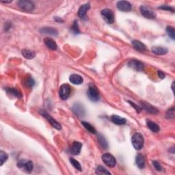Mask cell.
I'll return each mask as SVG.
<instances>
[{"label": "cell", "instance_id": "6da1fadb", "mask_svg": "<svg viewBox=\"0 0 175 175\" xmlns=\"http://www.w3.org/2000/svg\"><path fill=\"white\" fill-rule=\"evenodd\" d=\"M132 144H133L135 149L141 150L143 148L144 140L142 135L139 133H136L133 135L131 139Z\"/></svg>", "mask_w": 175, "mask_h": 175}, {"label": "cell", "instance_id": "7a4b0ae2", "mask_svg": "<svg viewBox=\"0 0 175 175\" xmlns=\"http://www.w3.org/2000/svg\"><path fill=\"white\" fill-rule=\"evenodd\" d=\"M87 95L92 101H97L99 99V91L95 85L90 84L87 91Z\"/></svg>", "mask_w": 175, "mask_h": 175}, {"label": "cell", "instance_id": "3957f363", "mask_svg": "<svg viewBox=\"0 0 175 175\" xmlns=\"http://www.w3.org/2000/svg\"><path fill=\"white\" fill-rule=\"evenodd\" d=\"M101 16H103V19L108 24H111V23H113V21H114V15H113V13L112 10L110 9H103V10H101Z\"/></svg>", "mask_w": 175, "mask_h": 175}, {"label": "cell", "instance_id": "277c9868", "mask_svg": "<svg viewBox=\"0 0 175 175\" xmlns=\"http://www.w3.org/2000/svg\"><path fill=\"white\" fill-rule=\"evenodd\" d=\"M40 113H41V114L42 116L45 118V119L47 120V121H48L49 123L51 125L52 127H54V128H56V129H58V130L62 129L61 125L58 122H57L55 119H53V118H52L51 116L46 112V111L41 110L40 111Z\"/></svg>", "mask_w": 175, "mask_h": 175}, {"label": "cell", "instance_id": "5b68a950", "mask_svg": "<svg viewBox=\"0 0 175 175\" xmlns=\"http://www.w3.org/2000/svg\"><path fill=\"white\" fill-rule=\"evenodd\" d=\"M139 10H140V13L142 16L146 19H153L157 16V15L154 11L145 6H141L140 8H139Z\"/></svg>", "mask_w": 175, "mask_h": 175}, {"label": "cell", "instance_id": "8992f818", "mask_svg": "<svg viewBox=\"0 0 175 175\" xmlns=\"http://www.w3.org/2000/svg\"><path fill=\"white\" fill-rule=\"evenodd\" d=\"M102 160L104 164L110 168H113L116 164L115 157L110 153H105L102 156Z\"/></svg>", "mask_w": 175, "mask_h": 175}, {"label": "cell", "instance_id": "52a82bcc", "mask_svg": "<svg viewBox=\"0 0 175 175\" xmlns=\"http://www.w3.org/2000/svg\"><path fill=\"white\" fill-rule=\"evenodd\" d=\"M19 7L25 12H32L34 10V4L31 1L21 0L18 2Z\"/></svg>", "mask_w": 175, "mask_h": 175}, {"label": "cell", "instance_id": "ba28073f", "mask_svg": "<svg viewBox=\"0 0 175 175\" xmlns=\"http://www.w3.org/2000/svg\"><path fill=\"white\" fill-rule=\"evenodd\" d=\"M17 166L19 168H23L24 171L27 173H31L33 170V163L31 161L21 160L18 162Z\"/></svg>", "mask_w": 175, "mask_h": 175}, {"label": "cell", "instance_id": "9c48e42d", "mask_svg": "<svg viewBox=\"0 0 175 175\" xmlns=\"http://www.w3.org/2000/svg\"><path fill=\"white\" fill-rule=\"evenodd\" d=\"M70 94V87L68 84H63L61 86L59 91V95L62 100H66L69 97Z\"/></svg>", "mask_w": 175, "mask_h": 175}, {"label": "cell", "instance_id": "30bf717a", "mask_svg": "<svg viewBox=\"0 0 175 175\" xmlns=\"http://www.w3.org/2000/svg\"><path fill=\"white\" fill-rule=\"evenodd\" d=\"M117 8L119 10L122 12H129L131 10L132 5L127 1H119L117 2L116 4Z\"/></svg>", "mask_w": 175, "mask_h": 175}, {"label": "cell", "instance_id": "8fae6325", "mask_svg": "<svg viewBox=\"0 0 175 175\" xmlns=\"http://www.w3.org/2000/svg\"><path fill=\"white\" fill-rule=\"evenodd\" d=\"M128 65L129 67L133 68V69L137 70V71H141V70L144 69V64L140 62V61L137 60H130L128 63Z\"/></svg>", "mask_w": 175, "mask_h": 175}, {"label": "cell", "instance_id": "7c38bea8", "mask_svg": "<svg viewBox=\"0 0 175 175\" xmlns=\"http://www.w3.org/2000/svg\"><path fill=\"white\" fill-rule=\"evenodd\" d=\"M73 111L77 116H84L85 115L84 108L81 103H75L73 107Z\"/></svg>", "mask_w": 175, "mask_h": 175}, {"label": "cell", "instance_id": "4fadbf2b", "mask_svg": "<svg viewBox=\"0 0 175 175\" xmlns=\"http://www.w3.org/2000/svg\"><path fill=\"white\" fill-rule=\"evenodd\" d=\"M140 105L142 106L141 108L145 110L146 112L153 113V114H156V113H158V110L157 109L151 105L150 103L144 102V101H140Z\"/></svg>", "mask_w": 175, "mask_h": 175}, {"label": "cell", "instance_id": "5bb4252c", "mask_svg": "<svg viewBox=\"0 0 175 175\" xmlns=\"http://www.w3.org/2000/svg\"><path fill=\"white\" fill-rule=\"evenodd\" d=\"M82 146V144L81 142H74L73 143L72 146H70V153L74 155H77L78 154H79V153L81 152Z\"/></svg>", "mask_w": 175, "mask_h": 175}, {"label": "cell", "instance_id": "9a60e30c", "mask_svg": "<svg viewBox=\"0 0 175 175\" xmlns=\"http://www.w3.org/2000/svg\"><path fill=\"white\" fill-rule=\"evenodd\" d=\"M42 34H49L51 36H58V32L57 31V30L55 28L51 27H42V29L40 30Z\"/></svg>", "mask_w": 175, "mask_h": 175}, {"label": "cell", "instance_id": "2e32d148", "mask_svg": "<svg viewBox=\"0 0 175 175\" xmlns=\"http://www.w3.org/2000/svg\"><path fill=\"white\" fill-rule=\"evenodd\" d=\"M90 8V4H84V5L80 7L79 10H78V16H79V18L84 19L86 15L87 11L89 10Z\"/></svg>", "mask_w": 175, "mask_h": 175}, {"label": "cell", "instance_id": "e0dca14e", "mask_svg": "<svg viewBox=\"0 0 175 175\" xmlns=\"http://www.w3.org/2000/svg\"><path fill=\"white\" fill-rule=\"evenodd\" d=\"M132 44H133V47H134V48L138 51L144 52L146 50V47L145 44L139 41H136V40H135V41L132 42Z\"/></svg>", "mask_w": 175, "mask_h": 175}, {"label": "cell", "instance_id": "ac0fdd59", "mask_svg": "<svg viewBox=\"0 0 175 175\" xmlns=\"http://www.w3.org/2000/svg\"><path fill=\"white\" fill-rule=\"evenodd\" d=\"M70 82L73 84L79 85L83 83V78L82 76L77 74H73L69 77Z\"/></svg>", "mask_w": 175, "mask_h": 175}, {"label": "cell", "instance_id": "d6986e66", "mask_svg": "<svg viewBox=\"0 0 175 175\" xmlns=\"http://www.w3.org/2000/svg\"><path fill=\"white\" fill-rule=\"evenodd\" d=\"M44 42L45 45L48 47L49 49H51V50H56L57 49L56 42L52 39H50V38H46V39H44Z\"/></svg>", "mask_w": 175, "mask_h": 175}, {"label": "cell", "instance_id": "ffe728a7", "mask_svg": "<svg viewBox=\"0 0 175 175\" xmlns=\"http://www.w3.org/2000/svg\"><path fill=\"white\" fill-rule=\"evenodd\" d=\"M111 120L113 122V123L118 125H122L126 123V119H124V118H122L119 116L117 115H113L112 117H111Z\"/></svg>", "mask_w": 175, "mask_h": 175}, {"label": "cell", "instance_id": "44dd1931", "mask_svg": "<svg viewBox=\"0 0 175 175\" xmlns=\"http://www.w3.org/2000/svg\"><path fill=\"white\" fill-rule=\"evenodd\" d=\"M152 51L156 55L163 56L168 53V49L162 47H152Z\"/></svg>", "mask_w": 175, "mask_h": 175}, {"label": "cell", "instance_id": "7402d4cb", "mask_svg": "<svg viewBox=\"0 0 175 175\" xmlns=\"http://www.w3.org/2000/svg\"><path fill=\"white\" fill-rule=\"evenodd\" d=\"M21 53H22L23 57L26 59H28V60H32V59H33L36 56V53L34 51L30 50V49H23Z\"/></svg>", "mask_w": 175, "mask_h": 175}, {"label": "cell", "instance_id": "603a6c76", "mask_svg": "<svg viewBox=\"0 0 175 175\" xmlns=\"http://www.w3.org/2000/svg\"><path fill=\"white\" fill-rule=\"evenodd\" d=\"M136 162L139 168L142 169L145 167V160L142 155L141 154H138L136 157Z\"/></svg>", "mask_w": 175, "mask_h": 175}, {"label": "cell", "instance_id": "cb8c5ba5", "mask_svg": "<svg viewBox=\"0 0 175 175\" xmlns=\"http://www.w3.org/2000/svg\"><path fill=\"white\" fill-rule=\"evenodd\" d=\"M147 126L148 128L150 129L151 131H152L154 133H157L159 131V127L157 124H156L155 122L151 121V120H147Z\"/></svg>", "mask_w": 175, "mask_h": 175}, {"label": "cell", "instance_id": "d4e9b609", "mask_svg": "<svg viewBox=\"0 0 175 175\" xmlns=\"http://www.w3.org/2000/svg\"><path fill=\"white\" fill-rule=\"evenodd\" d=\"M82 124L83 125V126H84L85 128H86L88 131L90 133H93V134H95L96 133V131L94 127L93 126V125H91L89 123V122H85V121H82Z\"/></svg>", "mask_w": 175, "mask_h": 175}, {"label": "cell", "instance_id": "484cf974", "mask_svg": "<svg viewBox=\"0 0 175 175\" xmlns=\"http://www.w3.org/2000/svg\"><path fill=\"white\" fill-rule=\"evenodd\" d=\"M98 141L99 143L100 144V145L102 146L103 148H105V149H107L108 148V142L106 141L105 138L102 136V135L99 134L98 136Z\"/></svg>", "mask_w": 175, "mask_h": 175}, {"label": "cell", "instance_id": "4316f807", "mask_svg": "<svg viewBox=\"0 0 175 175\" xmlns=\"http://www.w3.org/2000/svg\"><path fill=\"white\" fill-rule=\"evenodd\" d=\"M96 173L97 174H108V175H110L111 174V173L110 172L108 171V170H106L105 168L103 167V166H101V165H99V166L97 167V168L96 170Z\"/></svg>", "mask_w": 175, "mask_h": 175}, {"label": "cell", "instance_id": "83f0119b", "mask_svg": "<svg viewBox=\"0 0 175 175\" xmlns=\"http://www.w3.org/2000/svg\"><path fill=\"white\" fill-rule=\"evenodd\" d=\"M69 161L70 162V164L73 165V166L75 168V169H77L79 170V171H82V166L80 165L79 162L77 161L76 159H75L74 158H70Z\"/></svg>", "mask_w": 175, "mask_h": 175}, {"label": "cell", "instance_id": "f1b7e54d", "mask_svg": "<svg viewBox=\"0 0 175 175\" xmlns=\"http://www.w3.org/2000/svg\"><path fill=\"white\" fill-rule=\"evenodd\" d=\"M166 32L168 34V36L172 40L175 39V30L173 27H172V26H168L166 27Z\"/></svg>", "mask_w": 175, "mask_h": 175}, {"label": "cell", "instance_id": "f546056e", "mask_svg": "<svg viewBox=\"0 0 175 175\" xmlns=\"http://www.w3.org/2000/svg\"><path fill=\"white\" fill-rule=\"evenodd\" d=\"M6 91L8 92V93H10L13 95L16 96V97L20 98L21 97V95L19 92L17 90H16L15 88H9L6 89Z\"/></svg>", "mask_w": 175, "mask_h": 175}, {"label": "cell", "instance_id": "4dcf8cb0", "mask_svg": "<svg viewBox=\"0 0 175 175\" xmlns=\"http://www.w3.org/2000/svg\"><path fill=\"white\" fill-rule=\"evenodd\" d=\"M8 159V155L4 151H0V160H1V165H3Z\"/></svg>", "mask_w": 175, "mask_h": 175}, {"label": "cell", "instance_id": "1f68e13d", "mask_svg": "<svg viewBox=\"0 0 175 175\" xmlns=\"http://www.w3.org/2000/svg\"><path fill=\"white\" fill-rule=\"evenodd\" d=\"M71 31L73 32V34H79V26H78V23H77V21H74V23H73V25L71 27Z\"/></svg>", "mask_w": 175, "mask_h": 175}, {"label": "cell", "instance_id": "d6a6232c", "mask_svg": "<svg viewBox=\"0 0 175 175\" xmlns=\"http://www.w3.org/2000/svg\"><path fill=\"white\" fill-rule=\"evenodd\" d=\"M174 115H175L174 108H172L169 109V110L167 111L166 115H165V116H166L167 119H173V118L174 117Z\"/></svg>", "mask_w": 175, "mask_h": 175}, {"label": "cell", "instance_id": "836d02e7", "mask_svg": "<svg viewBox=\"0 0 175 175\" xmlns=\"http://www.w3.org/2000/svg\"><path fill=\"white\" fill-rule=\"evenodd\" d=\"M153 165H154L155 168L157 170V171H161V170H162V165H161L159 163L157 162V161H154V162H153Z\"/></svg>", "mask_w": 175, "mask_h": 175}, {"label": "cell", "instance_id": "e575fe53", "mask_svg": "<svg viewBox=\"0 0 175 175\" xmlns=\"http://www.w3.org/2000/svg\"><path fill=\"white\" fill-rule=\"evenodd\" d=\"M26 84H27V86L32 88V87H34V84H35V82L32 77H30V78H28V79H27Z\"/></svg>", "mask_w": 175, "mask_h": 175}, {"label": "cell", "instance_id": "d590c367", "mask_svg": "<svg viewBox=\"0 0 175 175\" xmlns=\"http://www.w3.org/2000/svg\"><path fill=\"white\" fill-rule=\"evenodd\" d=\"M159 9H162V10H168V11H172L174 12V9L170 7L169 6H162L159 8Z\"/></svg>", "mask_w": 175, "mask_h": 175}, {"label": "cell", "instance_id": "8d00e7d4", "mask_svg": "<svg viewBox=\"0 0 175 175\" xmlns=\"http://www.w3.org/2000/svg\"><path fill=\"white\" fill-rule=\"evenodd\" d=\"M129 103L130 104H131V105L133 106V107L135 109H136V110L138 112H140V111L142 110V108H139V106H138V105H136V104H135L134 103L131 102V101H129Z\"/></svg>", "mask_w": 175, "mask_h": 175}, {"label": "cell", "instance_id": "74e56055", "mask_svg": "<svg viewBox=\"0 0 175 175\" xmlns=\"http://www.w3.org/2000/svg\"><path fill=\"white\" fill-rule=\"evenodd\" d=\"M158 75L161 78V79H164L165 78V74L161 70H158Z\"/></svg>", "mask_w": 175, "mask_h": 175}, {"label": "cell", "instance_id": "f35d334b", "mask_svg": "<svg viewBox=\"0 0 175 175\" xmlns=\"http://www.w3.org/2000/svg\"><path fill=\"white\" fill-rule=\"evenodd\" d=\"M11 27V24L10 23H6V26H5V30H8V29H10V28Z\"/></svg>", "mask_w": 175, "mask_h": 175}, {"label": "cell", "instance_id": "ab89813d", "mask_svg": "<svg viewBox=\"0 0 175 175\" xmlns=\"http://www.w3.org/2000/svg\"><path fill=\"white\" fill-rule=\"evenodd\" d=\"M54 19H55L57 22H58V23H60V21H62H62H63V20L62 19H60V18H59V17H55L54 18Z\"/></svg>", "mask_w": 175, "mask_h": 175}, {"label": "cell", "instance_id": "60d3db41", "mask_svg": "<svg viewBox=\"0 0 175 175\" xmlns=\"http://www.w3.org/2000/svg\"><path fill=\"white\" fill-rule=\"evenodd\" d=\"M2 3H5V4H6V3H11L12 2V1H1Z\"/></svg>", "mask_w": 175, "mask_h": 175}, {"label": "cell", "instance_id": "b9f144b4", "mask_svg": "<svg viewBox=\"0 0 175 175\" xmlns=\"http://www.w3.org/2000/svg\"><path fill=\"white\" fill-rule=\"evenodd\" d=\"M174 82L172 83V90L174 91Z\"/></svg>", "mask_w": 175, "mask_h": 175}]
</instances>
